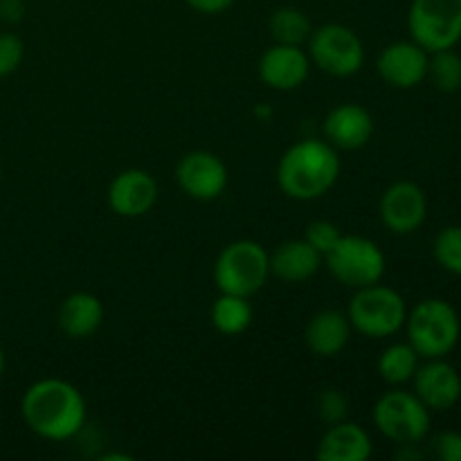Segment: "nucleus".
<instances>
[{
    "instance_id": "cd10ccee",
    "label": "nucleus",
    "mask_w": 461,
    "mask_h": 461,
    "mask_svg": "<svg viewBox=\"0 0 461 461\" xmlns=\"http://www.w3.org/2000/svg\"><path fill=\"white\" fill-rule=\"evenodd\" d=\"M340 237H342L340 228H338L336 223H331V221H322V219L309 223V228H306V234H304L306 241H309L322 257L336 246V241Z\"/></svg>"
},
{
    "instance_id": "7c9ffc66",
    "label": "nucleus",
    "mask_w": 461,
    "mask_h": 461,
    "mask_svg": "<svg viewBox=\"0 0 461 461\" xmlns=\"http://www.w3.org/2000/svg\"><path fill=\"white\" fill-rule=\"evenodd\" d=\"M25 16V5L23 0H0V18L9 25H16Z\"/></svg>"
},
{
    "instance_id": "f8f14e48",
    "label": "nucleus",
    "mask_w": 461,
    "mask_h": 461,
    "mask_svg": "<svg viewBox=\"0 0 461 461\" xmlns=\"http://www.w3.org/2000/svg\"><path fill=\"white\" fill-rule=\"evenodd\" d=\"M428 59H430V52H426L414 41H396L383 48L376 68L387 86L408 90L428 77Z\"/></svg>"
},
{
    "instance_id": "a878e982",
    "label": "nucleus",
    "mask_w": 461,
    "mask_h": 461,
    "mask_svg": "<svg viewBox=\"0 0 461 461\" xmlns=\"http://www.w3.org/2000/svg\"><path fill=\"white\" fill-rule=\"evenodd\" d=\"M23 57H25V45H23L21 36L3 32L0 34V79L14 75L21 68Z\"/></svg>"
},
{
    "instance_id": "6e6552de",
    "label": "nucleus",
    "mask_w": 461,
    "mask_h": 461,
    "mask_svg": "<svg viewBox=\"0 0 461 461\" xmlns=\"http://www.w3.org/2000/svg\"><path fill=\"white\" fill-rule=\"evenodd\" d=\"M408 27L426 52L455 48L461 41V0H412Z\"/></svg>"
},
{
    "instance_id": "2f4dec72",
    "label": "nucleus",
    "mask_w": 461,
    "mask_h": 461,
    "mask_svg": "<svg viewBox=\"0 0 461 461\" xmlns=\"http://www.w3.org/2000/svg\"><path fill=\"white\" fill-rule=\"evenodd\" d=\"M131 461L133 457H129V455H104L102 461Z\"/></svg>"
},
{
    "instance_id": "4be33fe9",
    "label": "nucleus",
    "mask_w": 461,
    "mask_h": 461,
    "mask_svg": "<svg viewBox=\"0 0 461 461\" xmlns=\"http://www.w3.org/2000/svg\"><path fill=\"white\" fill-rule=\"evenodd\" d=\"M268 30L275 43L297 45V48H302V43H306L311 34H313L311 18L297 7L275 9L268 18Z\"/></svg>"
},
{
    "instance_id": "1a4fd4ad",
    "label": "nucleus",
    "mask_w": 461,
    "mask_h": 461,
    "mask_svg": "<svg viewBox=\"0 0 461 461\" xmlns=\"http://www.w3.org/2000/svg\"><path fill=\"white\" fill-rule=\"evenodd\" d=\"M309 59L327 75L351 77L360 72L365 63L363 41L347 25L327 23L311 34Z\"/></svg>"
},
{
    "instance_id": "2eb2a0df",
    "label": "nucleus",
    "mask_w": 461,
    "mask_h": 461,
    "mask_svg": "<svg viewBox=\"0 0 461 461\" xmlns=\"http://www.w3.org/2000/svg\"><path fill=\"white\" fill-rule=\"evenodd\" d=\"M322 131L327 142L340 151H356L374 135V117L358 104H340L324 117Z\"/></svg>"
},
{
    "instance_id": "c85d7f7f",
    "label": "nucleus",
    "mask_w": 461,
    "mask_h": 461,
    "mask_svg": "<svg viewBox=\"0 0 461 461\" xmlns=\"http://www.w3.org/2000/svg\"><path fill=\"white\" fill-rule=\"evenodd\" d=\"M432 455L441 461H461V435L459 432H441L432 439Z\"/></svg>"
},
{
    "instance_id": "f257e3e1",
    "label": "nucleus",
    "mask_w": 461,
    "mask_h": 461,
    "mask_svg": "<svg viewBox=\"0 0 461 461\" xmlns=\"http://www.w3.org/2000/svg\"><path fill=\"white\" fill-rule=\"evenodd\" d=\"M25 426L50 441H66L86 426V399L63 378H43L32 383L21 401Z\"/></svg>"
},
{
    "instance_id": "6ab92c4d",
    "label": "nucleus",
    "mask_w": 461,
    "mask_h": 461,
    "mask_svg": "<svg viewBox=\"0 0 461 461\" xmlns=\"http://www.w3.org/2000/svg\"><path fill=\"white\" fill-rule=\"evenodd\" d=\"M322 266V255L306 239L286 241L270 255V273L288 284H300L313 277Z\"/></svg>"
},
{
    "instance_id": "423d86ee",
    "label": "nucleus",
    "mask_w": 461,
    "mask_h": 461,
    "mask_svg": "<svg viewBox=\"0 0 461 461\" xmlns=\"http://www.w3.org/2000/svg\"><path fill=\"white\" fill-rule=\"evenodd\" d=\"M329 273L349 288H365L378 284L385 275V255L367 237L342 234L336 246L322 257Z\"/></svg>"
},
{
    "instance_id": "9b49d317",
    "label": "nucleus",
    "mask_w": 461,
    "mask_h": 461,
    "mask_svg": "<svg viewBox=\"0 0 461 461\" xmlns=\"http://www.w3.org/2000/svg\"><path fill=\"white\" fill-rule=\"evenodd\" d=\"M428 216V201L423 189L410 180L390 185L381 198V221L390 232L412 234Z\"/></svg>"
},
{
    "instance_id": "72a5a7b5",
    "label": "nucleus",
    "mask_w": 461,
    "mask_h": 461,
    "mask_svg": "<svg viewBox=\"0 0 461 461\" xmlns=\"http://www.w3.org/2000/svg\"><path fill=\"white\" fill-rule=\"evenodd\" d=\"M0 180H3V169H0Z\"/></svg>"
},
{
    "instance_id": "9d476101",
    "label": "nucleus",
    "mask_w": 461,
    "mask_h": 461,
    "mask_svg": "<svg viewBox=\"0 0 461 461\" xmlns=\"http://www.w3.org/2000/svg\"><path fill=\"white\" fill-rule=\"evenodd\" d=\"M176 180L189 198L214 201L228 187V167L210 151H192L180 158Z\"/></svg>"
},
{
    "instance_id": "c756f323",
    "label": "nucleus",
    "mask_w": 461,
    "mask_h": 461,
    "mask_svg": "<svg viewBox=\"0 0 461 461\" xmlns=\"http://www.w3.org/2000/svg\"><path fill=\"white\" fill-rule=\"evenodd\" d=\"M185 3H187L194 12L210 14V16H214V14L228 12V9L234 5V0H185Z\"/></svg>"
},
{
    "instance_id": "473e14b6",
    "label": "nucleus",
    "mask_w": 461,
    "mask_h": 461,
    "mask_svg": "<svg viewBox=\"0 0 461 461\" xmlns=\"http://www.w3.org/2000/svg\"><path fill=\"white\" fill-rule=\"evenodd\" d=\"M5 367H7V358H5V351L3 347H0V376L5 374Z\"/></svg>"
},
{
    "instance_id": "7ed1b4c3",
    "label": "nucleus",
    "mask_w": 461,
    "mask_h": 461,
    "mask_svg": "<svg viewBox=\"0 0 461 461\" xmlns=\"http://www.w3.org/2000/svg\"><path fill=\"white\" fill-rule=\"evenodd\" d=\"M408 342L423 358H446L459 342L457 311L446 300H423L405 318Z\"/></svg>"
},
{
    "instance_id": "39448f33",
    "label": "nucleus",
    "mask_w": 461,
    "mask_h": 461,
    "mask_svg": "<svg viewBox=\"0 0 461 461\" xmlns=\"http://www.w3.org/2000/svg\"><path fill=\"white\" fill-rule=\"evenodd\" d=\"M351 329L367 338H390L401 331L408 318V306L394 288L372 284L356 291L347 309Z\"/></svg>"
},
{
    "instance_id": "5701e85b",
    "label": "nucleus",
    "mask_w": 461,
    "mask_h": 461,
    "mask_svg": "<svg viewBox=\"0 0 461 461\" xmlns=\"http://www.w3.org/2000/svg\"><path fill=\"white\" fill-rule=\"evenodd\" d=\"M419 367V354L410 342H396L387 347L378 358V374L387 385H403L412 381Z\"/></svg>"
},
{
    "instance_id": "b1692460",
    "label": "nucleus",
    "mask_w": 461,
    "mask_h": 461,
    "mask_svg": "<svg viewBox=\"0 0 461 461\" xmlns=\"http://www.w3.org/2000/svg\"><path fill=\"white\" fill-rule=\"evenodd\" d=\"M428 77L435 88L455 93L461 88V57L453 52V48L432 52V57L428 59Z\"/></svg>"
},
{
    "instance_id": "aec40b11",
    "label": "nucleus",
    "mask_w": 461,
    "mask_h": 461,
    "mask_svg": "<svg viewBox=\"0 0 461 461\" xmlns=\"http://www.w3.org/2000/svg\"><path fill=\"white\" fill-rule=\"evenodd\" d=\"M104 322V306L93 293H72L59 309V329L72 340L90 338Z\"/></svg>"
},
{
    "instance_id": "4468645a",
    "label": "nucleus",
    "mask_w": 461,
    "mask_h": 461,
    "mask_svg": "<svg viewBox=\"0 0 461 461\" xmlns=\"http://www.w3.org/2000/svg\"><path fill=\"white\" fill-rule=\"evenodd\" d=\"M158 203V183L149 171L126 169L108 187V205L117 216L140 219Z\"/></svg>"
},
{
    "instance_id": "bb28decb",
    "label": "nucleus",
    "mask_w": 461,
    "mask_h": 461,
    "mask_svg": "<svg viewBox=\"0 0 461 461\" xmlns=\"http://www.w3.org/2000/svg\"><path fill=\"white\" fill-rule=\"evenodd\" d=\"M347 412H349V401H347V396L342 394L340 390L329 387V390H324L322 394H320L318 414L322 417V421L329 423V426L345 421Z\"/></svg>"
},
{
    "instance_id": "dca6fc26",
    "label": "nucleus",
    "mask_w": 461,
    "mask_h": 461,
    "mask_svg": "<svg viewBox=\"0 0 461 461\" xmlns=\"http://www.w3.org/2000/svg\"><path fill=\"white\" fill-rule=\"evenodd\" d=\"M311 70L309 54L297 45L275 43L259 59V79L273 90H295Z\"/></svg>"
},
{
    "instance_id": "393cba45",
    "label": "nucleus",
    "mask_w": 461,
    "mask_h": 461,
    "mask_svg": "<svg viewBox=\"0 0 461 461\" xmlns=\"http://www.w3.org/2000/svg\"><path fill=\"white\" fill-rule=\"evenodd\" d=\"M435 259L448 273L461 275V225H450L437 234Z\"/></svg>"
},
{
    "instance_id": "412c9836",
    "label": "nucleus",
    "mask_w": 461,
    "mask_h": 461,
    "mask_svg": "<svg viewBox=\"0 0 461 461\" xmlns=\"http://www.w3.org/2000/svg\"><path fill=\"white\" fill-rule=\"evenodd\" d=\"M212 324L223 336H239L246 331L252 322V306L248 297L221 293L219 300L212 304L210 311Z\"/></svg>"
},
{
    "instance_id": "0eeeda50",
    "label": "nucleus",
    "mask_w": 461,
    "mask_h": 461,
    "mask_svg": "<svg viewBox=\"0 0 461 461\" xmlns=\"http://www.w3.org/2000/svg\"><path fill=\"white\" fill-rule=\"evenodd\" d=\"M374 423L385 439L394 444H421L430 432V410L417 394L392 390L374 405Z\"/></svg>"
},
{
    "instance_id": "f03ea898",
    "label": "nucleus",
    "mask_w": 461,
    "mask_h": 461,
    "mask_svg": "<svg viewBox=\"0 0 461 461\" xmlns=\"http://www.w3.org/2000/svg\"><path fill=\"white\" fill-rule=\"evenodd\" d=\"M340 176V158L327 140H302L293 144L277 165V185L295 201L324 196Z\"/></svg>"
},
{
    "instance_id": "f3484780",
    "label": "nucleus",
    "mask_w": 461,
    "mask_h": 461,
    "mask_svg": "<svg viewBox=\"0 0 461 461\" xmlns=\"http://www.w3.org/2000/svg\"><path fill=\"white\" fill-rule=\"evenodd\" d=\"M372 439L360 426L349 421L333 423L320 439L315 457L320 461H367L372 457Z\"/></svg>"
},
{
    "instance_id": "ddd939ff",
    "label": "nucleus",
    "mask_w": 461,
    "mask_h": 461,
    "mask_svg": "<svg viewBox=\"0 0 461 461\" xmlns=\"http://www.w3.org/2000/svg\"><path fill=\"white\" fill-rule=\"evenodd\" d=\"M414 394L428 410L446 412L455 408L461 399V376L457 369L444 358H428L426 365L417 367L412 376Z\"/></svg>"
},
{
    "instance_id": "20e7f679",
    "label": "nucleus",
    "mask_w": 461,
    "mask_h": 461,
    "mask_svg": "<svg viewBox=\"0 0 461 461\" xmlns=\"http://www.w3.org/2000/svg\"><path fill=\"white\" fill-rule=\"evenodd\" d=\"M270 277V255L261 243L241 239L221 250L214 264V282L221 293L250 300Z\"/></svg>"
},
{
    "instance_id": "a211bd4d",
    "label": "nucleus",
    "mask_w": 461,
    "mask_h": 461,
    "mask_svg": "<svg viewBox=\"0 0 461 461\" xmlns=\"http://www.w3.org/2000/svg\"><path fill=\"white\" fill-rule=\"evenodd\" d=\"M351 336V322L347 313L336 309L320 311L306 324V347L320 358H333L347 347Z\"/></svg>"
}]
</instances>
